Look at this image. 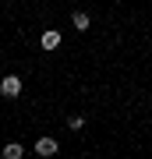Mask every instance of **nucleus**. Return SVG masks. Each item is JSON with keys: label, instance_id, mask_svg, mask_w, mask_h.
Wrapping results in <instances>:
<instances>
[{"label": "nucleus", "instance_id": "obj_1", "mask_svg": "<svg viewBox=\"0 0 152 159\" xmlns=\"http://www.w3.org/2000/svg\"><path fill=\"white\" fill-rule=\"evenodd\" d=\"M0 92H4L7 99L21 96V78H18V74H11V78H4V81H0Z\"/></svg>", "mask_w": 152, "mask_h": 159}, {"label": "nucleus", "instance_id": "obj_2", "mask_svg": "<svg viewBox=\"0 0 152 159\" xmlns=\"http://www.w3.org/2000/svg\"><path fill=\"white\" fill-rule=\"evenodd\" d=\"M57 138H50V134H43L39 142H35V156H57Z\"/></svg>", "mask_w": 152, "mask_h": 159}, {"label": "nucleus", "instance_id": "obj_3", "mask_svg": "<svg viewBox=\"0 0 152 159\" xmlns=\"http://www.w3.org/2000/svg\"><path fill=\"white\" fill-rule=\"evenodd\" d=\"M39 46H43V50H57V46H60V32H57V29H46L43 39H39Z\"/></svg>", "mask_w": 152, "mask_h": 159}, {"label": "nucleus", "instance_id": "obj_4", "mask_svg": "<svg viewBox=\"0 0 152 159\" xmlns=\"http://www.w3.org/2000/svg\"><path fill=\"white\" fill-rule=\"evenodd\" d=\"M71 25H74V29H78V32H85V29H89V25H92V18L85 14V11H74V14H71Z\"/></svg>", "mask_w": 152, "mask_h": 159}, {"label": "nucleus", "instance_id": "obj_5", "mask_svg": "<svg viewBox=\"0 0 152 159\" xmlns=\"http://www.w3.org/2000/svg\"><path fill=\"white\" fill-rule=\"evenodd\" d=\"M25 156V148L18 145V142H11V145H4V159H21Z\"/></svg>", "mask_w": 152, "mask_h": 159}]
</instances>
